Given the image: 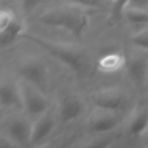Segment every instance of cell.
Here are the masks:
<instances>
[{
    "label": "cell",
    "mask_w": 148,
    "mask_h": 148,
    "mask_svg": "<svg viewBox=\"0 0 148 148\" xmlns=\"http://www.w3.org/2000/svg\"><path fill=\"white\" fill-rule=\"evenodd\" d=\"M23 37L42 48L51 57L70 69L77 76L84 77L92 69L91 59L79 48L34 34H23Z\"/></svg>",
    "instance_id": "6da1fadb"
},
{
    "label": "cell",
    "mask_w": 148,
    "mask_h": 148,
    "mask_svg": "<svg viewBox=\"0 0 148 148\" xmlns=\"http://www.w3.org/2000/svg\"><path fill=\"white\" fill-rule=\"evenodd\" d=\"M38 23L43 26L64 29L81 39L89 26V16L87 10L69 1L44 11L38 17Z\"/></svg>",
    "instance_id": "7a4b0ae2"
},
{
    "label": "cell",
    "mask_w": 148,
    "mask_h": 148,
    "mask_svg": "<svg viewBox=\"0 0 148 148\" xmlns=\"http://www.w3.org/2000/svg\"><path fill=\"white\" fill-rule=\"evenodd\" d=\"M21 81L37 88L43 94L49 86V71L41 60L29 58L23 62L17 68Z\"/></svg>",
    "instance_id": "3957f363"
},
{
    "label": "cell",
    "mask_w": 148,
    "mask_h": 148,
    "mask_svg": "<svg viewBox=\"0 0 148 148\" xmlns=\"http://www.w3.org/2000/svg\"><path fill=\"white\" fill-rule=\"evenodd\" d=\"M17 85L22 107L29 115L37 119L48 112L49 102L42 92L23 81H20Z\"/></svg>",
    "instance_id": "277c9868"
},
{
    "label": "cell",
    "mask_w": 148,
    "mask_h": 148,
    "mask_svg": "<svg viewBox=\"0 0 148 148\" xmlns=\"http://www.w3.org/2000/svg\"><path fill=\"white\" fill-rule=\"evenodd\" d=\"M93 106L105 113H114L121 110L127 103V97L119 89H103L90 96Z\"/></svg>",
    "instance_id": "5b68a950"
},
{
    "label": "cell",
    "mask_w": 148,
    "mask_h": 148,
    "mask_svg": "<svg viewBox=\"0 0 148 148\" xmlns=\"http://www.w3.org/2000/svg\"><path fill=\"white\" fill-rule=\"evenodd\" d=\"M58 111L61 122L69 123L79 119L84 114L85 105L78 96L69 94L62 97Z\"/></svg>",
    "instance_id": "8992f818"
},
{
    "label": "cell",
    "mask_w": 148,
    "mask_h": 148,
    "mask_svg": "<svg viewBox=\"0 0 148 148\" xmlns=\"http://www.w3.org/2000/svg\"><path fill=\"white\" fill-rule=\"evenodd\" d=\"M6 137L18 147L30 145L32 124L23 118H14L7 125Z\"/></svg>",
    "instance_id": "52a82bcc"
},
{
    "label": "cell",
    "mask_w": 148,
    "mask_h": 148,
    "mask_svg": "<svg viewBox=\"0 0 148 148\" xmlns=\"http://www.w3.org/2000/svg\"><path fill=\"white\" fill-rule=\"evenodd\" d=\"M56 127V119L49 112L36 119L32 124L30 145H39L51 135Z\"/></svg>",
    "instance_id": "ba28073f"
},
{
    "label": "cell",
    "mask_w": 148,
    "mask_h": 148,
    "mask_svg": "<svg viewBox=\"0 0 148 148\" xmlns=\"http://www.w3.org/2000/svg\"><path fill=\"white\" fill-rule=\"evenodd\" d=\"M126 69L131 81L137 86L147 83L148 79L147 60L140 56L127 57Z\"/></svg>",
    "instance_id": "9c48e42d"
},
{
    "label": "cell",
    "mask_w": 148,
    "mask_h": 148,
    "mask_svg": "<svg viewBox=\"0 0 148 148\" xmlns=\"http://www.w3.org/2000/svg\"><path fill=\"white\" fill-rule=\"evenodd\" d=\"M127 56L120 51H110L97 61V69L103 73H115L126 66Z\"/></svg>",
    "instance_id": "30bf717a"
},
{
    "label": "cell",
    "mask_w": 148,
    "mask_h": 148,
    "mask_svg": "<svg viewBox=\"0 0 148 148\" xmlns=\"http://www.w3.org/2000/svg\"><path fill=\"white\" fill-rule=\"evenodd\" d=\"M120 125V121L116 116L112 114L106 113L93 117L89 122V129L97 134H105L115 130Z\"/></svg>",
    "instance_id": "8fae6325"
},
{
    "label": "cell",
    "mask_w": 148,
    "mask_h": 148,
    "mask_svg": "<svg viewBox=\"0 0 148 148\" xmlns=\"http://www.w3.org/2000/svg\"><path fill=\"white\" fill-rule=\"evenodd\" d=\"M0 102L4 108H14L20 105L22 106L18 85L12 84L7 81L2 82L0 86Z\"/></svg>",
    "instance_id": "7c38bea8"
},
{
    "label": "cell",
    "mask_w": 148,
    "mask_h": 148,
    "mask_svg": "<svg viewBox=\"0 0 148 148\" xmlns=\"http://www.w3.org/2000/svg\"><path fill=\"white\" fill-rule=\"evenodd\" d=\"M24 34V25L18 19L15 18L5 29L0 31L1 47L4 48L14 42L19 36Z\"/></svg>",
    "instance_id": "4fadbf2b"
},
{
    "label": "cell",
    "mask_w": 148,
    "mask_h": 148,
    "mask_svg": "<svg viewBox=\"0 0 148 148\" xmlns=\"http://www.w3.org/2000/svg\"><path fill=\"white\" fill-rule=\"evenodd\" d=\"M148 132V113L145 111L136 112L128 123V133L134 138L144 136Z\"/></svg>",
    "instance_id": "5bb4252c"
},
{
    "label": "cell",
    "mask_w": 148,
    "mask_h": 148,
    "mask_svg": "<svg viewBox=\"0 0 148 148\" xmlns=\"http://www.w3.org/2000/svg\"><path fill=\"white\" fill-rule=\"evenodd\" d=\"M130 1L115 0L109 2V10L108 16V23L109 25H116L125 19V14L129 7Z\"/></svg>",
    "instance_id": "9a60e30c"
},
{
    "label": "cell",
    "mask_w": 148,
    "mask_h": 148,
    "mask_svg": "<svg viewBox=\"0 0 148 148\" xmlns=\"http://www.w3.org/2000/svg\"><path fill=\"white\" fill-rule=\"evenodd\" d=\"M125 20L134 26H142L148 24V10L145 9L132 7L129 4L126 14Z\"/></svg>",
    "instance_id": "2e32d148"
},
{
    "label": "cell",
    "mask_w": 148,
    "mask_h": 148,
    "mask_svg": "<svg viewBox=\"0 0 148 148\" xmlns=\"http://www.w3.org/2000/svg\"><path fill=\"white\" fill-rule=\"evenodd\" d=\"M131 42L140 49L148 51V29L140 30L130 38Z\"/></svg>",
    "instance_id": "e0dca14e"
},
{
    "label": "cell",
    "mask_w": 148,
    "mask_h": 148,
    "mask_svg": "<svg viewBox=\"0 0 148 148\" xmlns=\"http://www.w3.org/2000/svg\"><path fill=\"white\" fill-rule=\"evenodd\" d=\"M115 140V137L108 136L93 140L87 144L83 148H110Z\"/></svg>",
    "instance_id": "ac0fdd59"
},
{
    "label": "cell",
    "mask_w": 148,
    "mask_h": 148,
    "mask_svg": "<svg viewBox=\"0 0 148 148\" xmlns=\"http://www.w3.org/2000/svg\"><path fill=\"white\" fill-rule=\"evenodd\" d=\"M15 18L16 17L11 10L8 9L1 10L0 11V31L5 29Z\"/></svg>",
    "instance_id": "d6986e66"
},
{
    "label": "cell",
    "mask_w": 148,
    "mask_h": 148,
    "mask_svg": "<svg viewBox=\"0 0 148 148\" xmlns=\"http://www.w3.org/2000/svg\"><path fill=\"white\" fill-rule=\"evenodd\" d=\"M41 3V2H38V1H24V2H22V5H23V9L26 11H30L32 10L33 9H35L37 4Z\"/></svg>",
    "instance_id": "ffe728a7"
},
{
    "label": "cell",
    "mask_w": 148,
    "mask_h": 148,
    "mask_svg": "<svg viewBox=\"0 0 148 148\" xmlns=\"http://www.w3.org/2000/svg\"><path fill=\"white\" fill-rule=\"evenodd\" d=\"M0 148H20L16 144L12 142L10 140L6 138H2L0 141Z\"/></svg>",
    "instance_id": "44dd1931"
},
{
    "label": "cell",
    "mask_w": 148,
    "mask_h": 148,
    "mask_svg": "<svg viewBox=\"0 0 148 148\" xmlns=\"http://www.w3.org/2000/svg\"><path fill=\"white\" fill-rule=\"evenodd\" d=\"M145 148H148V139L147 140L146 143H145Z\"/></svg>",
    "instance_id": "7402d4cb"
},
{
    "label": "cell",
    "mask_w": 148,
    "mask_h": 148,
    "mask_svg": "<svg viewBox=\"0 0 148 148\" xmlns=\"http://www.w3.org/2000/svg\"><path fill=\"white\" fill-rule=\"evenodd\" d=\"M147 86H148V79H147Z\"/></svg>",
    "instance_id": "603a6c76"
}]
</instances>
